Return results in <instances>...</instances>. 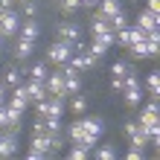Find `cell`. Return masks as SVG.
Returning <instances> with one entry per match:
<instances>
[{"mask_svg": "<svg viewBox=\"0 0 160 160\" xmlns=\"http://www.w3.org/2000/svg\"><path fill=\"white\" fill-rule=\"evenodd\" d=\"M29 148L41 152L44 157L55 154V152H52V143H50V134H47V131H41V134H32V140H29Z\"/></svg>", "mask_w": 160, "mask_h": 160, "instance_id": "cell-8", "label": "cell"}, {"mask_svg": "<svg viewBox=\"0 0 160 160\" xmlns=\"http://www.w3.org/2000/svg\"><path fill=\"white\" fill-rule=\"evenodd\" d=\"M67 99H70L67 105H70V111H73L76 117H82L84 111H88V99H84V96H79V93H73V96H67Z\"/></svg>", "mask_w": 160, "mask_h": 160, "instance_id": "cell-21", "label": "cell"}, {"mask_svg": "<svg viewBox=\"0 0 160 160\" xmlns=\"http://www.w3.org/2000/svg\"><path fill=\"white\" fill-rule=\"evenodd\" d=\"M146 9L152 15H160V0H146Z\"/></svg>", "mask_w": 160, "mask_h": 160, "instance_id": "cell-32", "label": "cell"}, {"mask_svg": "<svg viewBox=\"0 0 160 160\" xmlns=\"http://www.w3.org/2000/svg\"><path fill=\"white\" fill-rule=\"evenodd\" d=\"M23 88H26V96H29V102H32V105H35V102H41L44 96H50V93H47V88H44V82L26 79V82H23Z\"/></svg>", "mask_w": 160, "mask_h": 160, "instance_id": "cell-9", "label": "cell"}, {"mask_svg": "<svg viewBox=\"0 0 160 160\" xmlns=\"http://www.w3.org/2000/svg\"><path fill=\"white\" fill-rule=\"evenodd\" d=\"M67 64H70L73 70H79V73H88V70H93V67H96V58H93V55L88 52V47H84V50H76V52L70 55V58H67Z\"/></svg>", "mask_w": 160, "mask_h": 160, "instance_id": "cell-3", "label": "cell"}, {"mask_svg": "<svg viewBox=\"0 0 160 160\" xmlns=\"http://www.w3.org/2000/svg\"><path fill=\"white\" fill-rule=\"evenodd\" d=\"M93 157H96V160H117L119 152H117V146H111V143H105V146L96 143V148H93Z\"/></svg>", "mask_w": 160, "mask_h": 160, "instance_id": "cell-16", "label": "cell"}, {"mask_svg": "<svg viewBox=\"0 0 160 160\" xmlns=\"http://www.w3.org/2000/svg\"><path fill=\"white\" fill-rule=\"evenodd\" d=\"M125 157H128V160H143V157H146V148H134V146H128Z\"/></svg>", "mask_w": 160, "mask_h": 160, "instance_id": "cell-30", "label": "cell"}, {"mask_svg": "<svg viewBox=\"0 0 160 160\" xmlns=\"http://www.w3.org/2000/svg\"><path fill=\"white\" fill-rule=\"evenodd\" d=\"M26 157H29V160H44V154L35 152V148H29V152H26Z\"/></svg>", "mask_w": 160, "mask_h": 160, "instance_id": "cell-36", "label": "cell"}, {"mask_svg": "<svg viewBox=\"0 0 160 160\" xmlns=\"http://www.w3.org/2000/svg\"><path fill=\"white\" fill-rule=\"evenodd\" d=\"M23 12H26V18H35L38 15V6H35L32 0H23Z\"/></svg>", "mask_w": 160, "mask_h": 160, "instance_id": "cell-31", "label": "cell"}, {"mask_svg": "<svg viewBox=\"0 0 160 160\" xmlns=\"http://www.w3.org/2000/svg\"><path fill=\"white\" fill-rule=\"evenodd\" d=\"M146 93L148 96H157L160 93V70H152L146 76Z\"/></svg>", "mask_w": 160, "mask_h": 160, "instance_id": "cell-20", "label": "cell"}, {"mask_svg": "<svg viewBox=\"0 0 160 160\" xmlns=\"http://www.w3.org/2000/svg\"><path fill=\"white\" fill-rule=\"evenodd\" d=\"M122 26H128V15L125 12H117L114 18H111V29L117 32V29H122Z\"/></svg>", "mask_w": 160, "mask_h": 160, "instance_id": "cell-27", "label": "cell"}, {"mask_svg": "<svg viewBox=\"0 0 160 160\" xmlns=\"http://www.w3.org/2000/svg\"><path fill=\"white\" fill-rule=\"evenodd\" d=\"M0 44H3V35H0Z\"/></svg>", "mask_w": 160, "mask_h": 160, "instance_id": "cell-41", "label": "cell"}, {"mask_svg": "<svg viewBox=\"0 0 160 160\" xmlns=\"http://www.w3.org/2000/svg\"><path fill=\"white\" fill-rule=\"evenodd\" d=\"M119 93H122V102H125L128 108H140V105H143V84H140V76H137L134 67H128Z\"/></svg>", "mask_w": 160, "mask_h": 160, "instance_id": "cell-1", "label": "cell"}, {"mask_svg": "<svg viewBox=\"0 0 160 160\" xmlns=\"http://www.w3.org/2000/svg\"><path fill=\"white\" fill-rule=\"evenodd\" d=\"M125 73H128L125 61H114V64H111V76H114V79H125Z\"/></svg>", "mask_w": 160, "mask_h": 160, "instance_id": "cell-26", "label": "cell"}, {"mask_svg": "<svg viewBox=\"0 0 160 160\" xmlns=\"http://www.w3.org/2000/svg\"><path fill=\"white\" fill-rule=\"evenodd\" d=\"M18 35H21V38H29V41H38V35H41V23L35 21V18H26V21L21 23V29H18Z\"/></svg>", "mask_w": 160, "mask_h": 160, "instance_id": "cell-10", "label": "cell"}, {"mask_svg": "<svg viewBox=\"0 0 160 160\" xmlns=\"http://www.w3.org/2000/svg\"><path fill=\"white\" fill-rule=\"evenodd\" d=\"M15 152H18V137L3 134V137H0V160H3V157H12Z\"/></svg>", "mask_w": 160, "mask_h": 160, "instance_id": "cell-14", "label": "cell"}, {"mask_svg": "<svg viewBox=\"0 0 160 160\" xmlns=\"http://www.w3.org/2000/svg\"><path fill=\"white\" fill-rule=\"evenodd\" d=\"M58 70H61V76H64V93H67V96L79 93V90H82V76H79V70H73L67 61H64Z\"/></svg>", "mask_w": 160, "mask_h": 160, "instance_id": "cell-4", "label": "cell"}, {"mask_svg": "<svg viewBox=\"0 0 160 160\" xmlns=\"http://www.w3.org/2000/svg\"><path fill=\"white\" fill-rule=\"evenodd\" d=\"M131 131H137V119H128V122H125V137L131 134Z\"/></svg>", "mask_w": 160, "mask_h": 160, "instance_id": "cell-35", "label": "cell"}, {"mask_svg": "<svg viewBox=\"0 0 160 160\" xmlns=\"http://www.w3.org/2000/svg\"><path fill=\"white\" fill-rule=\"evenodd\" d=\"M67 157H70V160H88V157H90V152H88L84 146H79V143H70Z\"/></svg>", "mask_w": 160, "mask_h": 160, "instance_id": "cell-24", "label": "cell"}, {"mask_svg": "<svg viewBox=\"0 0 160 160\" xmlns=\"http://www.w3.org/2000/svg\"><path fill=\"white\" fill-rule=\"evenodd\" d=\"M44 88L50 96H64L67 99V93H64V76H61V70H52L50 76L44 79Z\"/></svg>", "mask_w": 160, "mask_h": 160, "instance_id": "cell-6", "label": "cell"}, {"mask_svg": "<svg viewBox=\"0 0 160 160\" xmlns=\"http://www.w3.org/2000/svg\"><path fill=\"white\" fill-rule=\"evenodd\" d=\"M134 26H140V29H152V26H160V15H152L148 9H140Z\"/></svg>", "mask_w": 160, "mask_h": 160, "instance_id": "cell-12", "label": "cell"}, {"mask_svg": "<svg viewBox=\"0 0 160 160\" xmlns=\"http://www.w3.org/2000/svg\"><path fill=\"white\" fill-rule=\"evenodd\" d=\"M58 3H61V12L64 15H73L76 9H82V0H58Z\"/></svg>", "mask_w": 160, "mask_h": 160, "instance_id": "cell-28", "label": "cell"}, {"mask_svg": "<svg viewBox=\"0 0 160 160\" xmlns=\"http://www.w3.org/2000/svg\"><path fill=\"white\" fill-rule=\"evenodd\" d=\"M108 50H111V47H105V44H102V41H96V38H93V41H90V47H88V52H90L96 61H99V58H105V55H108Z\"/></svg>", "mask_w": 160, "mask_h": 160, "instance_id": "cell-22", "label": "cell"}, {"mask_svg": "<svg viewBox=\"0 0 160 160\" xmlns=\"http://www.w3.org/2000/svg\"><path fill=\"white\" fill-rule=\"evenodd\" d=\"M82 119V128H84V134H93V137H102V131H105V122H102L99 117H79Z\"/></svg>", "mask_w": 160, "mask_h": 160, "instance_id": "cell-11", "label": "cell"}, {"mask_svg": "<svg viewBox=\"0 0 160 160\" xmlns=\"http://www.w3.org/2000/svg\"><path fill=\"white\" fill-rule=\"evenodd\" d=\"M6 122H9V117H6V105H0V131L6 128Z\"/></svg>", "mask_w": 160, "mask_h": 160, "instance_id": "cell-34", "label": "cell"}, {"mask_svg": "<svg viewBox=\"0 0 160 160\" xmlns=\"http://www.w3.org/2000/svg\"><path fill=\"white\" fill-rule=\"evenodd\" d=\"M148 122H157V96H148L146 105H140L137 125H148Z\"/></svg>", "mask_w": 160, "mask_h": 160, "instance_id": "cell-7", "label": "cell"}, {"mask_svg": "<svg viewBox=\"0 0 160 160\" xmlns=\"http://www.w3.org/2000/svg\"><path fill=\"white\" fill-rule=\"evenodd\" d=\"M18 29H21V18L12 9L9 12H0V35L3 38H12V35H18Z\"/></svg>", "mask_w": 160, "mask_h": 160, "instance_id": "cell-5", "label": "cell"}, {"mask_svg": "<svg viewBox=\"0 0 160 160\" xmlns=\"http://www.w3.org/2000/svg\"><path fill=\"white\" fill-rule=\"evenodd\" d=\"M41 131H44V117H38L32 122V134H41Z\"/></svg>", "mask_w": 160, "mask_h": 160, "instance_id": "cell-33", "label": "cell"}, {"mask_svg": "<svg viewBox=\"0 0 160 160\" xmlns=\"http://www.w3.org/2000/svg\"><path fill=\"white\" fill-rule=\"evenodd\" d=\"M82 6H88V9H96V6H99V0H82Z\"/></svg>", "mask_w": 160, "mask_h": 160, "instance_id": "cell-40", "label": "cell"}, {"mask_svg": "<svg viewBox=\"0 0 160 160\" xmlns=\"http://www.w3.org/2000/svg\"><path fill=\"white\" fill-rule=\"evenodd\" d=\"M93 38L102 41L105 47H114V44H117V32H114V29H108V32H102V35H93Z\"/></svg>", "mask_w": 160, "mask_h": 160, "instance_id": "cell-29", "label": "cell"}, {"mask_svg": "<svg viewBox=\"0 0 160 160\" xmlns=\"http://www.w3.org/2000/svg\"><path fill=\"white\" fill-rule=\"evenodd\" d=\"M50 73H47V64L44 61H38V64H32V70H29V79H35V82H44Z\"/></svg>", "mask_w": 160, "mask_h": 160, "instance_id": "cell-25", "label": "cell"}, {"mask_svg": "<svg viewBox=\"0 0 160 160\" xmlns=\"http://www.w3.org/2000/svg\"><path fill=\"white\" fill-rule=\"evenodd\" d=\"M12 6H15V0H0V12H9Z\"/></svg>", "mask_w": 160, "mask_h": 160, "instance_id": "cell-37", "label": "cell"}, {"mask_svg": "<svg viewBox=\"0 0 160 160\" xmlns=\"http://www.w3.org/2000/svg\"><path fill=\"white\" fill-rule=\"evenodd\" d=\"M23 82V76H21V70H18V67H12V70H6V90H12V88H18V84H21Z\"/></svg>", "mask_w": 160, "mask_h": 160, "instance_id": "cell-23", "label": "cell"}, {"mask_svg": "<svg viewBox=\"0 0 160 160\" xmlns=\"http://www.w3.org/2000/svg\"><path fill=\"white\" fill-rule=\"evenodd\" d=\"M111 88L119 93V90H122V79H114V76H111Z\"/></svg>", "mask_w": 160, "mask_h": 160, "instance_id": "cell-38", "label": "cell"}, {"mask_svg": "<svg viewBox=\"0 0 160 160\" xmlns=\"http://www.w3.org/2000/svg\"><path fill=\"white\" fill-rule=\"evenodd\" d=\"M117 12H122V6H119V0H99V6H96V15H102V18H114Z\"/></svg>", "mask_w": 160, "mask_h": 160, "instance_id": "cell-13", "label": "cell"}, {"mask_svg": "<svg viewBox=\"0 0 160 160\" xmlns=\"http://www.w3.org/2000/svg\"><path fill=\"white\" fill-rule=\"evenodd\" d=\"M0 105H6V84L0 82Z\"/></svg>", "mask_w": 160, "mask_h": 160, "instance_id": "cell-39", "label": "cell"}, {"mask_svg": "<svg viewBox=\"0 0 160 160\" xmlns=\"http://www.w3.org/2000/svg\"><path fill=\"white\" fill-rule=\"evenodd\" d=\"M108 29H111V21L93 12V21H90V35H102V32H108Z\"/></svg>", "mask_w": 160, "mask_h": 160, "instance_id": "cell-18", "label": "cell"}, {"mask_svg": "<svg viewBox=\"0 0 160 160\" xmlns=\"http://www.w3.org/2000/svg\"><path fill=\"white\" fill-rule=\"evenodd\" d=\"M58 38L73 44V41L79 38V26H76V23H58Z\"/></svg>", "mask_w": 160, "mask_h": 160, "instance_id": "cell-17", "label": "cell"}, {"mask_svg": "<svg viewBox=\"0 0 160 160\" xmlns=\"http://www.w3.org/2000/svg\"><path fill=\"white\" fill-rule=\"evenodd\" d=\"M21 3H23V0H21Z\"/></svg>", "mask_w": 160, "mask_h": 160, "instance_id": "cell-43", "label": "cell"}, {"mask_svg": "<svg viewBox=\"0 0 160 160\" xmlns=\"http://www.w3.org/2000/svg\"><path fill=\"white\" fill-rule=\"evenodd\" d=\"M55 3H58V0H55Z\"/></svg>", "mask_w": 160, "mask_h": 160, "instance_id": "cell-42", "label": "cell"}, {"mask_svg": "<svg viewBox=\"0 0 160 160\" xmlns=\"http://www.w3.org/2000/svg\"><path fill=\"white\" fill-rule=\"evenodd\" d=\"M70 55H73V44H70V41H61V38H58V41H52L50 47H47V61L55 64V67H61Z\"/></svg>", "mask_w": 160, "mask_h": 160, "instance_id": "cell-2", "label": "cell"}, {"mask_svg": "<svg viewBox=\"0 0 160 160\" xmlns=\"http://www.w3.org/2000/svg\"><path fill=\"white\" fill-rule=\"evenodd\" d=\"M32 52H35V41H29V38H21V41L15 44V58H18V61L29 58Z\"/></svg>", "mask_w": 160, "mask_h": 160, "instance_id": "cell-15", "label": "cell"}, {"mask_svg": "<svg viewBox=\"0 0 160 160\" xmlns=\"http://www.w3.org/2000/svg\"><path fill=\"white\" fill-rule=\"evenodd\" d=\"M84 137V128H82V119H73L67 125V143H82Z\"/></svg>", "mask_w": 160, "mask_h": 160, "instance_id": "cell-19", "label": "cell"}]
</instances>
